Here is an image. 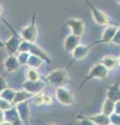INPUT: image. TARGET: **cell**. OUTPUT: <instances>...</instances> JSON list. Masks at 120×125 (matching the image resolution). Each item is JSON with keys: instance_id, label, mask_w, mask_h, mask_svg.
Returning <instances> with one entry per match:
<instances>
[{"instance_id": "obj_1", "label": "cell", "mask_w": 120, "mask_h": 125, "mask_svg": "<svg viewBox=\"0 0 120 125\" xmlns=\"http://www.w3.org/2000/svg\"><path fill=\"white\" fill-rule=\"evenodd\" d=\"M19 49H20L21 51L30 52V53H33V55L39 56L42 61H45L48 65L51 64V60H50V57L47 55V53H46L43 49H41L38 45H36L34 43H33V42L22 41L20 46H19Z\"/></svg>"}, {"instance_id": "obj_2", "label": "cell", "mask_w": 120, "mask_h": 125, "mask_svg": "<svg viewBox=\"0 0 120 125\" xmlns=\"http://www.w3.org/2000/svg\"><path fill=\"white\" fill-rule=\"evenodd\" d=\"M46 81L56 85V87H63V85L67 84L68 83H70V79H69L68 73L66 70L57 69V70H53L52 72L48 74L47 77H46Z\"/></svg>"}, {"instance_id": "obj_3", "label": "cell", "mask_w": 120, "mask_h": 125, "mask_svg": "<svg viewBox=\"0 0 120 125\" xmlns=\"http://www.w3.org/2000/svg\"><path fill=\"white\" fill-rule=\"evenodd\" d=\"M2 22L4 23V24L9 27V28L11 29V39L6 43H4V49L6 50L7 53H9V55H10V54H14L15 51L19 49V46H20V44L22 43L23 39H22L21 36H19L16 31H15V29L13 28V26H11L10 23H7L4 19H2Z\"/></svg>"}, {"instance_id": "obj_4", "label": "cell", "mask_w": 120, "mask_h": 125, "mask_svg": "<svg viewBox=\"0 0 120 125\" xmlns=\"http://www.w3.org/2000/svg\"><path fill=\"white\" fill-rule=\"evenodd\" d=\"M21 37L23 39V41H27V42H33L34 43L38 39V27H37V22H36V14H33V19L30 23L25 26L24 28L21 29Z\"/></svg>"}, {"instance_id": "obj_5", "label": "cell", "mask_w": 120, "mask_h": 125, "mask_svg": "<svg viewBox=\"0 0 120 125\" xmlns=\"http://www.w3.org/2000/svg\"><path fill=\"white\" fill-rule=\"evenodd\" d=\"M108 74H109V70H108L100 62V64H96L95 66H93V68L90 70V72H89V74L86 76V78H85V80L83 81L82 83H80L79 85V89L83 88V85L87 83L88 80L90 79H93V78H99V79H104Z\"/></svg>"}, {"instance_id": "obj_6", "label": "cell", "mask_w": 120, "mask_h": 125, "mask_svg": "<svg viewBox=\"0 0 120 125\" xmlns=\"http://www.w3.org/2000/svg\"><path fill=\"white\" fill-rule=\"evenodd\" d=\"M56 100L63 105H72L74 103V96L71 91L63 87H56L55 90Z\"/></svg>"}, {"instance_id": "obj_7", "label": "cell", "mask_w": 120, "mask_h": 125, "mask_svg": "<svg viewBox=\"0 0 120 125\" xmlns=\"http://www.w3.org/2000/svg\"><path fill=\"white\" fill-rule=\"evenodd\" d=\"M84 1L88 4L89 9H90L91 13H92L93 19H94L96 24H98V25H108L110 23V18L108 17V16L104 15L103 11H101L99 9H97V7H95L90 1H89V0H84Z\"/></svg>"}, {"instance_id": "obj_8", "label": "cell", "mask_w": 120, "mask_h": 125, "mask_svg": "<svg viewBox=\"0 0 120 125\" xmlns=\"http://www.w3.org/2000/svg\"><path fill=\"white\" fill-rule=\"evenodd\" d=\"M65 25L70 27V29L72 31L73 34H75L77 37H82L84 31H85V25L84 21L77 18H69L67 21L65 22Z\"/></svg>"}, {"instance_id": "obj_9", "label": "cell", "mask_w": 120, "mask_h": 125, "mask_svg": "<svg viewBox=\"0 0 120 125\" xmlns=\"http://www.w3.org/2000/svg\"><path fill=\"white\" fill-rule=\"evenodd\" d=\"M20 65L21 64H20V62H19L18 57L16 55H14V54H10L9 57L4 61V64H3L5 71L7 73H11V72L18 70L19 67H20Z\"/></svg>"}, {"instance_id": "obj_10", "label": "cell", "mask_w": 120, "mask_h": 125, "mask_svg": "<svg viewBox=\"0 0 120 125\" xmlns=\"http://www.w3.org/2000/svg\"><path fill=\"white\" fill-rule=\"evenodd\" d=\"M91 45L88 46H83V45H78L76 48L72 51V60L71 62L69 64V66H71V64L73 62V61H78V60H83L87 56V54L89 52V50L91 48Z\"/></svg>"}, {"instance_id": "obj_11", "label": "cell", "mask_w": 120, "mask_h": 125, "mask_svg": "<svg viewBox=\"0 0 120 125\" xmlns=\"http://www.w3.org/2000/svg\"><path fill=\"white\" fill-rule=\"evenodd\" d=\"M79 45V37L75 36V34H70L66 38L64 42L65 47V52H72L77 46Z\"/></svg>"}, {"instance_id": "obj_12", "label": "cell", "mask_w": 120, "mask_h": 125, "mask_svg": "<svg viewBox=\"0 0 120 125\" xmlns=\"http://www.w3.org/2000/svg\"><path fill=\"white\" fill-rule=\"evenodd\" d=\"M33 101L37 105H50L52 103V99L50 95L42 93L41 91L34 94V96L33 97Z\"/></svg>"}, {"instance_id": "obj_13", "label": "cell", "mask_w": 120, "mask_h": 125, "mask_svg": "<svg viewBox=\"0 0 120 125\" xmlns=\"http://www.w3.org/2000/svg\"><path fill=\"white\" fill-rule=\"evenodd\" d=\"M23 87H25L26 91L29 93H33L36 94L38 92H40L42 88L44 87V83H41L40 80L38 81H30V80H26L24 83H23Z\"/></svg>"}, {"instance_id": "obj_14", "label": "cell", "mask_w": 120, "mask_h": 125, "mask_svg": "<svg viewBox=\"0 0 120 125\" xmlns=\"http://www.w3.org/2000/svg\"><path fill=\"white\" fill-rule=\"evenodd\" d=\"M116 32H117V28H115V27H108V28H106L104 31H103L101 40L96 41V42L93 43V44H97V43H101V42H111V41H113Z\"/></svg>"}, {"instance_id": "obj_15", "label": "cell", "mask_w": 120, "mask_h": 125, "mask_svg": "<svg viewBox=\"0 0 120 125\" xmlns=\"http://www.w3.org/2000/svg\"><path fill=\"white\" fill-rule=\"evenodd\" d=\"M101 64L108 70H113L119 65V62H118V58L111 56V55H108V56H104L101 60Z\"/></svg>"}, {"instance_id": "obj_16", "label": "cell", "mask_w": 120, "mask_h": 125, "mask_svg": "<svg viewBox=\"0 0 120 125\" xmlns=\"http://www.w3.org/2000/svg\"><path fill=\"white\" fill-rule=\"evenodd\" d=\"M83 118L87 119L88 121H90V123H94V124H110V118L107 115H104L101 113V115H97V116H93V117H83Z\"/></svg>"}, {"instance_id": "obj_17", "label": "cell", "mask_w": 120, "mask_h": 125, "mask_svg": "<svg viewBox=\"0 0 120 125\" xmlns=\"http://www.w3.org/2000/svg\"><path fill=\"white\" fill-rule=\"evenodd\" d=\"M30 98V94L26 91H20V92H16L15 93V97L13 99V104H17V103H21L24 100H27Z\"/></svg>"}, {"instance_id": "obj_18", "label": "cell", "mask_w": 120, "mask_h": 125, "mask_svg": "<svg viewBox=\"0 0 120 125\" xmlns=\"http://www.w3.org/2000/svg\"><path fill=\"white\" fill-rule=\"evenodd\" d=\"M114 107H115V104L114 102L111 100V98H107L106 101L103 103V107H102V114L109 116L111 115L114 111Z\"/></svg>"}, {"instance_id": "obj_19", "label": "cell", "mask_w": 120, "mask_h": 125, "mask_svg": "<svg viewBox=\"0 0 120 125\" xmlns=\"http://www.w3.org/2000/svg\"><path fill=\"white\" fill-rule=\"evenodd\" d=\"M26 78H27V80H30V81H38V80H41L40 79V74L39 72L37 71L36 69L33 68H30L27 70V72H26Z\"/></svg>"}, {"instance_id": "obj_20", "label": "cell", "mask_w": 120, "mask_h": 125, "mask_svg": "<svg viewBox=\"0 0 120 125\" xmlns=\"http://www.w3.org/2000/svg\"><path fill=\"white\" fill-rule=\"evenodd\" d=\"M5 88H7L6 81H5V79H4V77H3V76H0V94H1V92H2Z\"/></svg>"}, {"instance_id": "obj_21", "label": "cell", "mask_w": 120, "mask_h": 125, "mask_svg": "<svg viewBox=\"0 0 120 125\" xmlns=\"http://www.w3.org/2000/svg\"><path fill=\"white\" fill-rule=\"evenodd\" d=\"M4 118H5V114L3 113L2 109H0V124L3 123L2 121H4Z\"/></svg>"}, {"instance_id": "obj_22", "label": "cell", "mask_w": 120, "mask_h": 125, "mask_svg": "<svg viewBox=\"0 0 120 125\" xmlns=\"http://www.w3.org/2000/svg\"><path fill=\"white\" fill-rule=\"evenodd\" d=\"M0 49H4V43H2L0 41Z\"/></svg>"}, {"instance_id": "obj_23", "label": "cell", "mask_w": 120, "mask_h": 125, "mask_svg": "<svg viewBox=\"0 0 120 125\" xmlns=\"http://www.w3.org/2000/svg\"><path fill=\"white\" fill-rule=\"evenodd\" d=\"M2 13H3V7H2L1 4H0V17L2 16Z\"/></svg>"}, {"instance_id": "obj_24", "label": "cell", "mask_w": 120, "mask_h": 125, "mask_svg": "<svg viewBox=\"0 0 120 125\" xmlns=\"http://www.w3.org/2000/svg\"><path fill=\"white\" fill-rule=\"evenodd\" d=\"M118 62H119V65H120V57L118 58Z\"/></svg>"}, {"instance_id": "obj_25", "label": "cell", "mask_w": 120, "mask_h": 125, "mask_svg": "<svg viewBox=\"0 0 120 125\" xmlns=\"http://www.w3.org/2000/svg\"><path fill=\"white\" fill-rule=\"evenodd\" d=\"M116 1H117L118 3H120V0H116Z\"/></svg>"}]
</instances>
